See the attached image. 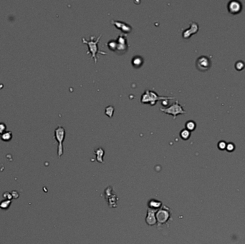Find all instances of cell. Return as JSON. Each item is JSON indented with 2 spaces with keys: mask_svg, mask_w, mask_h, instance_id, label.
Returning <instances> with one entry per match:
<instances>
[{
  "mask_svg": "<svg viewBox=\"0 0 245 244\" xmlns=\"http://www.w3.org/2000/svg\"><path fill=\"white\" fill-rule=\"evenodd\" d=\"M102 37V34L98 37V38L95 39V37L90 36L89 40H86L85 38H82V42L83 44H87V47L88 48V50L87 52V54L90 53L91 54V58L94 59V62L97 63L98 62V58H97V54H102V55H107L106 52L100 50L99 48H98V42L100 40V37Z\"/></svg>",
  "mask_w": 245,
  "mask_h": 244,
  "instance_id": "obj_1",
  "label": "cell"
},
{
  "mask_svg": "<svg viewBox=\"0 0 245 244\" xmlns=\"http://www.w3.org/2000/svg\"><path fill=\"white\" fill-rule=\"evenodd\" d=\"M168 98H171V97H166V96H159L156 92L153 90H146L141 96V102L143 104H150L151 105H154L156 102L158 100H161L164 99H168Z\"/></svg>",
  "mask_w": 245,
  "mask_h": 244,
  "instance_id": "obj_2",
  "label": "cell"
},
{
  "mask_svg": "<svg viewBox=\"0 0 245 244\" xmlns=\"http://www.w3.org/2000/svg\"><path fill=\"white\" fill-rule=\"evenodd\" d=\"M65 129L63 126H58L55 129L54 131V137L55 139L58 143V146H57V155L58 157H60L63 155V141L65 138Z\"/></svg>",
  "mask_w": 245,
  "mask_h": 244,
  "instance_id": "obj_3",
  "label": "cell"
},
{
  "mask_svg": "<svg viewBox=\"0 0 245 244\" xmlns=\"http://www.w3.org/2000/svg\"><path fill=\"white\" fill-rule=\"evenodd\" d=\"M160 110L161 112H164V113L172 115L174 120L176 118V117L178 116V115L186 113V111H185L184 108H183V107L181 105L180 103H179L178 100H176V101L174 102L171 105L167 107V108H160Z\"/></svg>",
  "mask_w": 245,
  "mask_h": 244,
  "instance_id": "obj_4",
  "label": "cell"
},
{
  "mask_svg": "<svg viewBox=\"0 0 245 244\" xmlns=\"http://www.w3.org/2000/svg\"><path fill=\"white\" fill-rule=\"evenodd\" d=\"M212 62L211 59L209 57L200 56L196 61V67L198 69V70L201 72H207L211 67Z\"/></svg>",
  "mask_w": 245,
  "mask_h": 244,
  "instance_id": "obj_5",
  "label": "cell"
},
{
  "mask_svg": "<svg viewBox=\"0 0 245 244\" xmlns=\"http://www.w3.org/2000/svg\"><path fill=\"white\" fill-rule=\"evenodd\" d=\"M171 216V213L169 208L166 206H164L156 211V217L158 225H164L168 221Z\"/></svg>",
  "mask_w": 245,
  "mask_h": 244,
  "instance_id": "obj_6",
  "label": "cell"
},
{
  "mask_svg": "<svg viewBox=\"0 0 245 244\" xmlns=\"http://www.w3.org/2000/svg\"><path fill=\"white\" fill-rule=\"evenodd\" d=\"M189 24H190L189 27L186 29L182 32V37L185 40H188L193 34H196L199 30V24L196 22H191Z\"/></svg>",
  "mask_w": 245,
  "mask_h": 244,
  "instance_id": "obj_7",
  "label": "cell"
},
{
  "mask_svg": "<svg viewBox=\"0 0 245 244\" xmlns=\"http://www.w3.org/2000/svg\"><path fill=\"white\" fill-rule=\"evenodd\" d=\"M242 4L241 2L236 1V0H232L230 1L227 4V10L230 14H240L242 10Z\"/></svg>",
  "mask_w": 245,
  "mask_h": 244,
  "instance_id": "obj_8",
  "label": "cell"
},
{
  "mask_svg": "<svg viewBox=\"0 0 245 244\" xmlns=\"http://www.w3.org/2000/svg\"><path fill=\"white\" fill-rule=\"evenodd\" d=\"M117 42H118V47H117V52H126V50L128 48V44L127 42V37L126 36L124 35V34H121V35H119L117 38Z\"/></svg>",
  "mask_w": 245,
  "mask_h": 244,
  "instance_id": "obj_9",
  "label": "cell"
},
{
  "mask_svg": "<svg viewBox=\"0 0 245 244\" xmlns=\"http://www.w3.org/2000/svg\"><path fill=\"white\" fill-rule=\"evenodd\" d=\"M111 23L113 24L117 29L120 30L123 34H128L132 31V27L129 25L128 24L125 23L124 22L116 21V20H112Z\"/></svg>",
  "mask_w": 245,
  "mask_h": 244,
  "instance_id": "obj_10",
  "label": "cell"
},
{
  "mask_svg": "<svg viewBox=\"0 0 245 244\" xmlns=\"http://www.w3.org/2000/svg\"><path fill=\"white\" fill-rule=\"evenodd\" d=\"M156 210H153V209L149 208L147 213V216H146V221L148 225H155L156 223H157V221H156V216H155V212Z\"/></svg>",
  "mask_w": 245,
  "mask_h": 244,
  "instance_id": "obj_11",
  "label": "cell"
},
{
  "mask_svg": "<svg viewBox=\"0 0 245 244\" xmlns=\"http://www.w3.org/2000/svg\"><path fill=\"white\" fill-rule=\"evenodd\" d=\"M143 62L144 60L143 57L141 56H135L132 59L131 63H132V65L135 68H139V67H141L143 65Z\"/></svg>",
  "mask_w": 245,
  "mask_h": 244,
  "instance_id": "obj_12",
  "label": "cell"
},
{
  "mask_svg": "<svg viewBox=\"0 0 245 244\" xmlns=\"http://www.w3.org/2000/svg\"><path fill=\"white\" fill-rule=\"evenodd\" d=\"M94 153L96 155L97 161L101 163H103V156L105 154V151L103 150V149L101 148V147H99V148L97 149Z\"/></svg>",
  "mask_w": 245,
  "mask_h": 244,
  "instance_id": "obj_13",
  "label": "cell"
},
{
  "mask_svg": "<svg viewBox=\"0 0 245 244\" xmlns=\"http://www.w3.org/2000/svg\"><path fill=\"white\" fill-rule=\"evenodd\" d=\"M162 203L160 201H158V200H151L149 203V208L153 209V210H158V208L161 206Z\"/></svg>",
  "mask_w": 245,
  "mask_h": 244,
  "instance_id": "obj_14",
  "label": "cell"
},
{
  "mask_svg": "<svg viewBox=\"0 0 245 244\" xmlns=\"http://www.w3.org/2000/svg\"><path fill=\"white\" fill-rule=\"evenodd\" d=\"M191 134V132H190V131L185 128V129H183V130H182V131H181L180 134L179 135H180L181 138L183 139V140H187L190 138Z\"/></svg>",
  "mask_w": 245,
  "mask_h": 244,
  "instance_id": "obj_15",
  "label": "cell"
},
{
  "mask_svg": "<svg viewBox=\"0 0 245 244\" xmlns=\"http://www.w3.org/2000/svg\"><path fill=\"white\" fill-rule=\"evenodd\" d=\"M185 128H186V129H187L188 130L190 131V132H192V131L195 130L196 128V124L194 121L189 120L187 121L186 124H185Z\"/></svg>",
  "mask_w": 245,
  "mask_h": 244,
  "instance_id": "obj_16",
  "label": "cell"
},
{
  "mask_svg": "<svg viewBox=\"0 0 245 244\" xmlns=\"http://www.w3.org/2000/svg\"><path fill=\"white\" fill-rule=\"evenodd\" d=\"M107 46L108 47L109 50L113 51V52H116L117 47H118V42H117L116 40H112L107 43Z\"/></svg>",
  "mask_w": 245,
  "mask_h": 244,
  "instance_id": "obj_17",
  "label": "cell"
},
{
  "mask_svg": "<svg viewBox=\"0 0 245 244\" xmlns=\"http://www.w3.org/2000/svg\"><path fill=\"white\" fill-rule=\"evenodd\" d=\"M12 133L11 131H7L6 130L5 133H3L1 135V139L3 141H9L10 140H12Z\"/></svg>",
  "mask_w": 245,
  "mask_h": 244,
  "instance_id": "obj_18",
  "label": "cell"
},
{
  "mask_svg": "<svg viewBox=\"0 0 245 244\" xmlns=\"http://www.w3.org/2000/svg\"><path fill=\"white\" fill-rule=\"evenodd\" d=\"M12 201L10 200H4L0 202V208L2 210H7L11 206Z\"/></svg>",
  "mask_w": 245,
  "mask_h": 244,
  "instance_id": "obj_19",
  "label": "cell"
},
{
  "mask_svg": "<svg viewBox=\"0 0 245 244\" xmlns=\"http://www.w3.org/2000/svg\"><path fill=\"white\" fill-rule=\"evenodd\" d=\"M115 111V108L112 105H109L108 107H106V110H105V113L109 118H112L113 116V114H114Z\"/></svg>",
  "mask_w": 245,
  "mask_h": 244,
  "instance_id": "obj_20",
  "label": "cell"
},
{
  "mask_svg": "<svg viewBox=\"0 0 245 244\" xmlns=\"http://www.w3.org/2000/svg\"><path fill=\"white\" fill-rule=\"evenodd\" d=\"M234 67L237 71H242L244 69L245 63L242 60H239L237 62H236L235 65H234Z\"/></svg>",
  "mask_w": 245,
  "mask_h": 244,
  "instance_id": "obj_21",
  "label": "cell"
},
{
  "mask_svg": "<svg viewBox=\"0 0 245 244\" xmlns=\"http://www.w3.org/2000/svg\"><path fill=\"white\" fill-rule=\"evenodd\" d=\"M226 145H227V143H226L224 140H220L217 144V147L220 150H226Z\"/></svg>",
  "mask_w": 245,
  "mask_h": 244,
  "instance_id": "obj_22",
  "label": "cell"
},
{
  "mask_svg": "<svg viewBox=\"0 0 245 244\" xmlns=\"http://www.w3.org/2000/svg\"><path fill=\"white\" fill-rule=\"evenodd\" d=\"M234 150H235V145L233 143H229L226 145V150L229 152V153H232L233 152Z\"/></svg>",
  "mask_w": 245,
  "mask_h": 244,
  "instance_id": "obj_23",
  "label": "cell"
},
{
  "mask_svg": "<svg viewBox=\"0 0 245 244\" xmlns=\"http://www.w3.org/2000/svg\"><path fill=\"white\" fill-rule=\"evenodd\" d=\"M172 99H174V97L168 98V99H164V100H161V105L163 106V108H167V106L169 104V100H172Z\"/></svg>",
  "mask_w": 245,
  "mask_h": 244,
  "instance_id": "obj_24",
  "label": "cell"
},
{
  "mask_svg": "<svg viewBox=\"0 0 245 244\" xmlns=\"http://www.w3.org/2000/svg\"><path fill=\"white\" fill-rule=\"evenodd\" d=\"M6 129H7V126H6V124L4 123V122H0V135H2L3 133H5L6 131Z\"/></svg>",
  "mask_w": 245,
  "mask_h": 244,
  "instance_id": "obj_25",
  "label": "cell"
},
{
  "mask_svg": "<svg viewBox=\"0 0 245 244\" xmlns=\"http://www.w3.org/2000/svg\"><path fill=\"white\" fill-rule=\"evenodd\" d=\"M3 197L5 198V200H10L12 199V194L11 193H9V192H5V193L3 194Z\"/></svg>",
  "mask_w": 245,
  "mask_h": 244,
  "instance_id": "obj_26",
  "label": "cell"
},
{
  "mask_svg": "<svg viewBox=\"0 0 245 244\" xmlns=\"http://www.w3.org/2000/svg\"><path fill=\"white\" fill-rule=\"evenodd\" d=\"M11 194H12V198H14V199H17V198H19V196H20V194L18 193V192L16 191V190H14V191H12L11 193Z\"/></svg>",
  "mask_w": 245,
  "mask_h": 244,
  "instance_id": "obj_27",
  "label": "cell"
}]
</instances>
